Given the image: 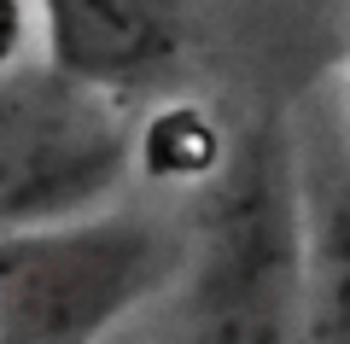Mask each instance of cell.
Wrapping results in <instances>:
<instances>
[{"mask_svg": "<svg viewBox=\"0 0 350 344\" xmlns=\"http://www.w3.org/2000/svg\"><path fill=\"white\" fill-rule=\"evenodd\" d=\"M181 274H193L187 327L199 339L275 344L298 332L292 315L304 274V204L269 135L245 140L239 158L222 152Z\"/></svg>", "mask_w": 350, "mask_h": 344, "instance_id": "cell-2", "label": "cell"}, {"mask_svg": "<svg viewBox=\"0 0 350 344\" xmlns=\"http://www.w3.org/2000/svg\"><path fill=\"white\" fill-rule=\"evenodd\" d=\"M304 274H298V339L350 344V181L304 187Z\"/></svg>", "mask_w": 350, "mask_h": 344, "instance_id": "cell-5", "label": "cell"}, {"mask_svg": "<svg viewBox=\"0 0 350 344\" xmlns=\"http://www.w3.org/2000/svg\"><path fill=\"white\" fill-rule=\"evenodd\" d=\"M135 111L123 88L64 64L0 70V228L100 210L135 170Z\"/></svg>", "mask_w": 350, "mask_h": 344, "instance_id": "cell-3", "label": "cell"}, {"mask_svg": "<svg viewBox=\"0 0 350 344\" xmlns=\"http://www.w3.org/2000/svg\"><path fill=\"white\" fill-rule=\"evenodd\" d=\"M187 234L135 210L0 228V344H88L163 297Z\"/></svg>", "mask_w": 350, "mask_h": 344, "instance_id": "cell-1", "label": "cell"}, {"mask_svg": "<svg viewBox=\"0 0 350 344\" xmlns=\"http://www.w3.org/2000/svg\"><path fill=\"white\" fill-rule=\"evenodd\" d=\"M47 59L76 76L129 88L163 70L187 29V0H29Z\"/></svg>", "mask_w": 350, "mask_h": 344, "instance_id": "cell-4", "label": "cell"}, {"mask_svg": "<svg viewBox=\"0 0 350 344\" xmlns=\"http://www.w3.org/2000/svg\"><path fill=\"white\" fill-rule=\"evenodd\" d=\"M18 41H24V0H0V70L18 64Z\"/></svg>", "mask_w": 350, "mask_h": 344, "instance_id": "cell-7", "label": "cell"}, {"mask_svg": "<svg viewBox=\"0 0 350 344\" xmlns=\"http://www.w3.org/2000/svg\"><path fill=\"white\" fill-rule=\"evenodd\" d=\"M222 152H228L222 129L193 105L158 111L135 135V163H146V175H158V181H211Z\"/></svg>", "mask_w": 350, "mask_h": 344, "instance_id": "cell-6", "label": "cell"}]
</instances>
